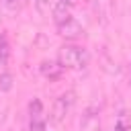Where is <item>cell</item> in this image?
<instances>
[{"label":"cell","mask_w":131,"mask_h":131,"mask_svg":"<svg viewBox=\"0 0 131 131\" xmlns=\"http://www.w3.org/2000/svg\"><path fill=\"white\" fill-rule=\"evenodd\" d=\"M57 61L61 63L63 70H82L88 66V51L82 45L76 43H66L59 49Z\"/></svg>","instance_id":"cell-1"},{"label":"cell","mask_w":131,"mask_h":131,"mask_svg":"<svg viewBox=\"0 0 131 131\" xmlns=\"http://www.w3.org/2000/svg\"><path fill=\"white\" fill-rule=\"evenodd\" d=\"M74 102H76V92H74V90L61 92V94L55 98V102H53L51 121H53V123H61V121L70 115V111L74 108Z\"/></svg>","instance_id":"cell-2"},{"label":"cell","mask_w":131,"mask_h":131,"mask_svg":"<svg viewBox=\"0 0 131 131\" xmlns=\"http://www.w3.org/2000/svg\"><path fill=\"white\" fill-rule=\"evenodd\" d=\"M100 104L92 102L84 108L80 119V131H102V119H100Z\"/></svg>","instance_id":"cell-3"},{"label":"cell","mask_w":131,"mask_h":131,"mask_svg":"<svg viewBox=\"0 0 131 131\" xmlns=\"http://www.w3.org/2000/svg\"><path fill=\"white\" fill-rule=\"evenodd\" d=\"M55 27H57V33H59L63 39H68V41H76V39H80V37L84 35L82 25H80L72 14H68V16H63V18L55 20Z\"/></svg>","instance_id":"cell-4"},{"label":"cell","mask_w":131,"mask_h":131,"mask_svg":"<svg viewBox=\"0 0 131 131\" xmlns=\"http://www.w3.org/2000/svg\"><path fill=\"white\" fill-rule=\"evenodd\" d=\"M41 74L49 80H59L63 74V68L59 61H43L41 63Z\"/></svg>","instance_id":"cell-5"},{"label":"cell","mask_w":131,"mask_h":131,"mask_svg":"<svg viewBox=\"0 0 131 131\" xmlns=\"http://www.w3.org/2000/svg\"><path fill=\"white\" fill-rule=\"evenodd\" d=\"M113 131H131V113H129L127 108H121V111L117 113Z\"/></svg>","instance_id":"cell-6"},{"label":"cell","mask_w":131,"mask_h":131,"mask_svg":"<svg viewBox=\"0 0 131 131\" xmlns=\"http://www.w3.org/2000/svg\"><path fill=\"white\" fill-rule=\"evenodd\" d=\"M8 59H10V43H8V37L2 33L0 35V72L8 68Z\"/></svg>","instance_id":"cell-7"},{"label":"cell","mask_w":131,"mask_h":131,"mask_svg":"<svg viewBox=\"0 0 131 131\" xmlns=\"http://www.w3.org/2000/svg\"><path fill=\"white\" fill-rule=\"evenodd\" d=\"M29 119H45L43 117V102L39 98H33L29 102Z\"/></svg>","instance_id":"cell-8"},{"label":"cell","mask_w":131,"mask_h":131,"mask_svg":"<svg viewBox=\"0 0 131 131\" xmlns=\"http://www.w3.org/2000/svg\"><path fill=\"white\" fill-rule=\"evenodd\" d=\"M12 88V76L4 70V72H0V90L2 92H8Z\"/></svg>","instance_id":"cell-9"},{"label":"cell","mask_w":131,"mask_h":131,"mask_svg":"<svg viewBox=\"0 0 131 131\" xmlns=\"http://www.w3.org/2000/svg\"><path fill=\"white\" fill-rule=\"evenodd\" d=\"M29 131H45V119H29Z\"/></svg>","instance_id":"cell-10"},{"label":"cell","mask_w":131,"mask_h":131,"mask_svg":"<svg viewBox=\"0 0 131 131\" xmlns=\"http://www.w3.org/2000/svg\"><path fill=\"white\" fill-rule=\"evenodd\" d=\"M2 2H4L6 10H10V12L18 10V6H20V0H2Z\"/></svg>","instance_id":"cell-11"},{"label":"cell","mask_w":131,"mask_h":131,"mask_svg":"<svg viewBox=\"0 0 131 131\" xmlns=\"http://www.w3.org/2000/svg\"><path fill=\"white\" fill-rule=\"evenodd\" d=\"M72 2H74V0H57L55 4H57V6H66V8H72Z\"/></svg>","instance_id":"cell-12"},{"label":"cell","mask_w":131,"mask_h":131,"mask_svg":"<svg viewBox=\"0 0 131 131\" xmlns=\"http://www.w3.org/2000/svg\"><path fill=\"white\" fill-rule=\"evenodd\" d=\"M129 74H131V70H129Z\"/></svg>","instance_id":"cell-13"}]
</instances>
